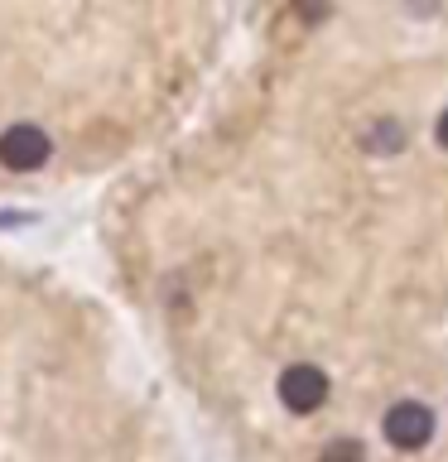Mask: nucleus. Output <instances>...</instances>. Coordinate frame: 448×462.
<instances>
[{"instance_id":"f03ea898","label":"nucleus","mask_w":448,"mask_h":462,"mask_svg":"<svg viewBox=\"0 0 448 462\" xmlns=\"http://www.w3.org/2000/svg\"><path fill=\"white\" fill-rule=\"evenodd\" d=\"M381 433H386L390 448H400V453H419V448L434 439V414H429V404H419V400L390 404L386 419H381Z\"/></svg>"},{"instance_id":"39448f33","label":"nucleus","mask_w":448,"mask_h":462,"mask_svg":"<svg viewBox=\"0 0 448 462\" xmlns=\"http://www.w3.org/2000/svg\"><path fill=\"white\" fill-rule=\"evenodd\" d=\"M323 462H367V448H361V439H332L323 448Z\"/></svg>"},{"instance_id":"423d86ee","label":"nucleus","mask_w":448,"mask_h":462,"mask_svg":"<svg viewBox=\"0 0 448 462\" xmlns=\"http://www.w3.org/2000/svg\"><path fill=\"white\" fill-rule=\"evenodd\" d=\"M439 144H443V150H448V111L439 116Z\"/></svg>"},{"instance_id":"7ed1b4c3","label":"nucleus","mask_w":448,"mask_h":462,"mask_svg":"<svg viewBox=\"0 0 448 462\" xmlns=\"http://www.w3.org/2000/svg\"><path fill=\"white\" fill-rule=\"evenodd\" d=\"M328 375L318 371V366H289L280 375V400H285V410H294V414H318L328 404Z\"/></svg>"},{"instance_id":"20e7f679","label":"nucleus","mask_w":448,"mask_h":462,"mask_svg":"<svg viewBox=\"0 0 448 462\" xmlns=\"http://www.w3.org/2000/svg\"><path fill=\"white\" fill-rule=\"evenodd\" d=\"M400 144H405V125L396 116H381V121H371L361 130V150H371V154H396Z\"/></svg>"},{"instance_id":"f257e3e1","label":"nucleus","mask_w":448,"mask_h":462,"mask_svg":"<svg viewBox=\"0 0 448 462\" xmlns=\"http://www.w3.org/2000/svg\"><path fill=\"white\" fill-rule=\"evenodd\" d=\"M53 159V140L49 130L34 125V121H14L0 130V169L10 173H34Z\"/></svg>"}]
</instances>
